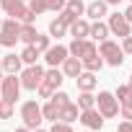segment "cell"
<instances>
[{
  "label": "cell",
  "mask_w": 132,
  "mask_h": 132,
  "mask_svg": "<svg viewBox=\"0 0 132 132\" xmlns=\"http://www.w3.org/2000/svg\"><path fill=\"white\" fill-rule=\"evenodd\" d=\"M0 5L11 18H16L21 23H34V18H36V13L23 5V0H0Z\"/></svg>",
  "instance_id": "obj_1"
},
{
  "label": "cell",
  "mask_w": 132,
  "mask_h": 132,
  "mask_svg": "<svg viewBox=\"0 0 132 132\" xmlns=\"http://www.w3.org/2000/svg\"><path fill=\"white\" fill-rule=\"evenodd\" d=\"M98 54H101V60H104L106 65H111V68H122V62H124L122 47H119L117 42H111V39H104V42H101Z\"/></svg>",
  "instance_id": "obj_2"
},
{
  "label": "cell",
  "mask_w": 132,
  "mask_h": 132,
  "mask_svg": "<svg viewBox=\"0 0 132 132\" xmlns=\"http://www.w3.org/2000/svg\"><path fill=\"white\" fill-rule=\"evenodd\" d=\"M18 96H21V78L13 75V73L3 75V80H0V98H5V101L16 104Z\"/></svg>",
  "instance_id": "obj_3"
},
{
  "label": "cell",
  "mask_w": 132,
  "mask_h": 132,
  "mask_svg": "<svg viewBox=\"0 0 132 132\" xmlns=\"http://www.w3.org/2000/svg\"><path fill=\"white\" fill-rule=\"evenodd\" d=\"M96 109H98V114H101L104 119H111V117H117V114H119V101H117V96H114V93L101 91V93L96 96Z\"/></svg>",
  "instance_id": "obj_4"
},
{
  "label": "cell",
  "mask_w": 132,
  "mask_h": 132,
  "mask_svg": "<svg viewBox=\"0 0 132 132\" xmlns=\"http://www.w3.org/2000/svg\"><path fill=\"white\" fill-rule=\"evenodd\" d=\"M21 119H23V127H29V129H36L39 124H42V106L36 104V101H23V106H21Z\"/></svg>",
  "instance_id": "obj_5"
},
{
  "label": "cell",
  "mask_w": 132,
  "mask_h": 132,
  "mask_svg": "<svg viewBox=\"0 0 132 132\" xmlns=\"http://www.w3.org/2000/svg\"><path fill=\"white\" fill-rule=\"evenodd\" d=\"M18 78H21V88H26V91H36V86H39L42 78H44V68H42V65H29L26 70L18 73Z\"/></svg>",
  "instance_id": "obj_6"
},
{
  "label": "cell",
  "mask_w": 132,
  "mask_h": 132,
  "mask_svg": "<svg viewBox=\"0 0 132 132\" xmlns=\"http://www.w3.org/2000/svg\"><path fill=\"white\" fill-rule=\"evenodd\" d=\"M18 29H21V21H16V18L3 21V26H0V44H3V47H16Z\"/></svg>",
  "instance_id": "obj_7"
},
{
  "label": "cell",
  "mask_w": 132,
  "mask_h": 132,
  "mask_svg": "<svg viewBox=\"0 0 132 132\" xmlns=\"http://www.w3.org/2000/svg\"><path fill=\"white\" fill-rule=\"evenodd\" d=\"M106 26H109V34H114V36H119V39H124V36L132 34V23H129L122 13H111L109 21H106Z\"/></svg>",
  "instance_id": "obj_8"
},
{
  "label": "cell",
  "mask_w": 132,
  "mask_h": 132,
  "mask_svg": "<svg viewBox=\"0 0 132 132\" xmlns=\"http://www.w3.org/2000/svg\"><path fill=\"white\" fill-rule=\"evenodd\" d=\"M29 3H31L29 8H31L36 16H42V13H47V11H54V13H57V11L65 8V0H29Z\"/></svg>",
  "instance_id": "obj_9"
},
{
  "label": "cell",
  "mask_w": 132,
  "mask_h": 132,
  "mask_svg": "<svg viewBox=\"0 0 132 132\" xmlns=\"http://www.w3.org/2000/svg\"><path fill=\"white\" fill-rule=\"evenodd\" d=\"M78 122H83L88 129H101V127H104V117L98 114L96 106H93V109H83L80 117H78Z\"/></svg>",
  "instance_id": "obj_10"
},
{
  "label": "cell",
  "mask_w": 132,
  "mask_h": 132,
  "mask_svg": "<svg viewBox=\"0 0 132 132\" xmlns=\"http://www.w3.org/2000/svg\"><path fill=\"white\" fill-rule=\"evenodd\" d=\"M68 54H70V52H68V47H62V44L52 47V44H49V49L44 52V60H47L49 68H57V65H62V62H65V57H68Z\"/></svg>",
  "instance_id": "obj_11"
},
{
  "label": "cell",
  "mask_w": 132,
  "mask_h": 132,
  "mask_svg": "<svg viewBox=\"0 0 132 132\" xmlns=\"http://www.w3.org/2000/svg\"><path fill=\"white\" fill-rule=\"evenodd\" d=\"M80 73H83V62H80L78 57L68 54L65 62H62V75H65V78H78Z\"/></svg>",
  "instance_id": "obj_12"
},
{
  "label": "cell",
  "mask_w": 132,
  "mask_h": 132,
  "mask_svg": "<svg viewBox=\"0 0 132 132\" xmlns=\"http://www.w3.org/2000/svg\"><path fill=\"white\" fill-rule=\"evenodd\" d=\"M106 11H109L106 0H93V3H88V5H86V16H88V18H93V21H101V18L106 16Z\"/></svg>",
  "instance_id": "obj_13"
},
{
  "label": "cell",
  "mask_w": 132,
  "mask_h": 132,
  "mask_svg": "<svg viewBox=\"0 0 132 132\" xmlns=\"http://www.w3.org/2000/svg\"><path fill=\"white\" fill-rule=\"evenodd\" d=\"M88 29H91V23H88L86 18H75V21L68 26V31H70L73 39H88Z\"/></svg>",
  "instance_id": "obj_14"
},
{
  "label": "cell",
  "mask_w": 132,
  "mask_h": 132,
  "mask_svg": "<svg viewBox=\"0 0 132 132\" xmlns=\"http://www.w3.org/2000/svg\"><path fill=\"white\" fill-rule=\"evenodd\" d=\"M3 73H13V75H18L21 70H23V62H21V54H5L3 60Z\"/></svg>",
  "instance_id": "obj_15"
},
{
  "label": "cell",
  "mask_w": 132,
  "mask_h": 132,
  "mask_svg": "<svg viewBox=\"0 0 132 132\" xmlns=\"http://www.w3.org/2000/svg\"><path fill=\"white\" fill-rule=\"evenodd\" d=\"M78 117H80V109H78V104H73V101L65 104V106L57 111V119H60V122H68V124H73Z\"/></svg>",
  "instance_id": "obj_16"
},
{
  "label": "cell",
  "mask_w": 132,
  "mask_h": 132,
  "mask_svg": "<svg viewBox=\"0 0 132 132\" xmlns=\"http://www.w3.org/2000/svg\"><path fill=\"white\" fill-rule=\"evenodd\" d=\"M75 83H78V88H80V91H93V88H96V83H98V78H96V73L83 70V73L75 78Z\"/></svg>",
  "instance_id": "obj_17"
},
{
  "label": "cell",
  "mask_w": 132,
  "mask_h": 132,
  "mask_svg": "<svg viewBox=\"0 0 132 132\" xmlns=\"http://www.w3.org/2000/svg\"><path fill=\"white\" fill-rule=\"evenodd\" d=\"M88 36L96 39V42H104V39H109V26L104 21H93L91 29H88Z\"/></svg>",
  "instance_id": "obj_18"
},
{
  "label": "cell",
  "mask_w": 132,
  "mask_h": 132,
  "mask_svg": "<svg viewBox=\"0 0 132 132\" xmlns=\"http://www.w3.org/2000/svg\"><path fill=\"white\" fill-rule=\"evenodd\" d=\"M36 34H39V31L34 29V23H21V29H18V42H23V44H31Z\"/></svg>",
  "instance_id": "obj_19"
},
{
  "label": "cell",
  "mask_w": 132,
  "mask_h": 132,
  "mask_svg": "<svg viewBox=\"0 0 132 132\" xmlns=\"http://www.w3.org/2000/svg\"><path fill=\"white\" fill-rule=\"evenodd\" d=\"M44 80H47L52 88H60V86H62V80H65V75H62V70L49 68V70H44Z\"/></svg>",
  "instance_id": "obj_20"
},
{
  "label": "cell",
  "mask_w": 132,
  "mask_h": 132,
  "mask_svg": "<svg viewBox=\"0 0 132 132\" xmlns=\"http://www.w3.org/2000/svg\"><path fill=\"white\" fill-rule=\"evenodd\" d=\"M83 62V70H88V73H98L101 68H104V60H101V54H93V57H88V60H80Z\"/></svg>",
  "instance_id": "obj_21"
},
{
  "label": "cell",
  "mask_w": 132,
  "mask_h": 132,
  "mask_svg": "<svg viewBox=\"0 0 132 132\" xmlns=\"http://www.w3.org/2000/svg\"><path fill=\"white\" fill-rule=\"evenodd\" d=\"M96 106V96L91 93V91H80V96H78V109L83 111V109H93Z\"/></svg>",
  "instance_id": "obj_22"
},
{
  "label": "cell",
  "mask_w": 132,
  "mask_h": 132,
  "mask_svg": "<svg viewBox=\"0 0 132 132\" xmlns=\"http://www.w3.org/2000/svg\"><path fill=\"white\" fill-rule=\"evenodd\" d=\"M65 11H70L73 16H83L86 13V3H83V0H65Z\"/></svg>",
  "instance_id": "obj_23"
},
{
  "label": "cell",
  "mask_w": 132,
  "mask_h": 132,
  "mask_svg": "<svg viewBox=\"0 0 132 132\" xmlns=\"http://www.w3.org/2000/svg\"><path fill=\"white\" fill-rule=\"evenodd\" d=\"M65 34H68V26H65L60 18H54V21L49 23V36H54V39H62Z\"/></svg>",
  "instance_id": "obj_24"
},
{
  "label": "cell",
  "mask_w": 132,
  "mask_h": 132,
  "mask_svg": "<svg viewBox=\"0 0 132 132\" xmlns=\"http://www.w3.org/2000/svg\"><path fill=\"white\" fill-rule=\"evenodd\" d=\"M36 57H39V52H36L31 44H26L23 52H21V62H26V65H36Z\"/></svg>",
  "instance_id": "obj_25"
},
{
  "label": "cell",
  "mask_w": 132,
  "mask_h": 132,
  "mask_svg": "<svg viewBox=\"0 0 132 132\" xmlns=\"http://www.w3.org/2000/svg\"><path fill=\"white\" fill-rule=\"evenodd\" d=\"M31 47H34L39 54H42V52H47V49H49V36H44V34H36V36H34V42H31Z\"/></svg>",
  "instance_id": "obj_26"
},
{
  "label": "cell",
  "mask_w": 132,
  "mask_h": 132,
  "mask_svg": "<svg viewBox=\"0 0 132 132\" xmlns=\"http://www.w3.org/2000/svg\"><path fill=\"white\" fill-rule=\"evenodd\" d=\"M49 101H52V104H54L57 109H62L65 104H70V96H68V93H65V91H54V93L49 96Z\"/></svg>",
  "instance_id": "obj_27"
},
{
  "label": "cell",
  "mask_w": 132,
  "mask_h": 132,
  "mask_svg": "<svg viewBox=\"0 0 132 132\" xmlns=\"http://www.w3.org/2000/svg\"><path fill=\"white\" fill-rule=\"evenodd\" d=\"M57 111H60V109H57L52 101H47V104L42 106V117H44V119H49V122H57Z\"/></svg>",
  "instance_id": "obj_28"
},
{
  "label": "cell",
  "mask_w": 132,
  "mask_h": 132,
  "mask_svg": "<svg viewBox=\"0 0 132 132\" xmlns=\"http://www.w3.org/2000/svg\"><path fill=\"white\" fill-rule=\"evenodd\" d=\"M54 91H57V88H52V86H49V83H47L44 78H42V83L36 86V93H39V98H49V96H52Z\"/></svg>",
  "instance_id": "obj_29"
},
{
  "label": "cell",
  "mask_w": 132,
  "mask_h": 132,
  "mask_svg": "<svg viewBox=\"0 0 132 132\" xmlns=\"http://www.w3.org/2000/svg\"><path fill=\"white\" fill-rule=\"evenodd\" d=\"M93 54H98V49H96V44H93V42H88V39H86L83 52H80V57H78V60H88V57H93Z\"/></svg>",
  "instance_id": "obj_30"
},
{
  "label": "cell",
  "mask_w": 132,
  "mask_h": 132,
  "mask_svg": "<svg viewBox=\"0 0 132 132\" xmlns=\"http://www.w3.org/2000/svg\"><path fill=\"white\" fill-rule=\"evenodd\" d=\"M11 117H13V104L0 98V119H11Z\"/></svg>",
  "instance_id": "obj_31"
},
{
  "label": "cell",
  "mask_w": 132,
  "mask_h": 132,
  "mask_svg": "<svg viewBox=\"0 0 132 132\" xmlns=\"http://www.w3.org/2000/svg\"><path fill=\"white\" fill-rule=\"evenodd\" d=\"M83 44H86V39H73V42H70V47H68V52H70L73 57H80V52H83Z\"/></svg>",
  "instance_id": "obj_32"
},
{
  "label": "cell",
  "mask_w": 132,
  "mask_h": 132,
  "mask_svg": "<svg viewBox=\"0 0 132 132\" xmlns=\"http://www.w3.org/2000/svg\"><path fill=\"white\" fill-rule=\"evenodd\" d=\"M119 111H122V119L132 122V101H122L119 104Z\"/></svg>",
  "instance_id": "obj_33"
},
{
  "label": "cell",
  "mask_w": 132,
  "mask_h": 132,
  "mask_svg": "<svg viewBox=\"0 0 132 132\" xmlns=\"http://www.w3.org/2000/svg\"><path fill=\"white\" fill-rule=\"evenodd\" d=\"M114 96H117V101H119V104H122V101H132V98H129V86H119Z\"/></svg>",
  "instance_id": "obj_34"
},
{
  "label": "cell",
  "mask_w": 132,
  "mask_h": 132,
  "mask_svg": "<svg viewBox=\"0 0 132 132\" xmlns=\"http://www.w3.org/2000/svg\"><path fill=\"white\" fill-rule=\"evenodd\" d=\"M57 18H60V21H62V23H65V26H70V23H73V21H75V18H78V16H73V13H70V11H65V8H62V11H60V16H57Z\"/></svg>",
  "instance_id": "obj_35"
},
{
  "label": "cell",
  "mask_w": 132,
  "mask_h": 132,
  "mask_svg": "<svg viewBox=\"0 0 132 132\" xmlns=\"http://www.w3.org/2000/svg\"><path fill=\"white\" fill-rule=\"evenodd\" d=\"M49 132H73V127H70L68 122H54Z\"/></svg>",
  "instance_id": "obj_36"
},
{
  "label": "cell",
  "mask_w": 132,
  "mask_h": 132,
  "mask_svg": "<svg viewBox=\"0 0 132 132\" xmlns=\"http://www.w3.org/2000/svg\"><path fill=\"white\" fill-rule=\"evenodd\" d=\"M122 52H124V54H132V34L122 39Z\"/></svg>",
  "instance_id": "obj_37"
},
{
  "label": "cell",
  "mask_w": 132,
  "mask_h": 132,
  "mask_svg": "<svg viewBox=\"0 0 132 132\" xmlns=\"http://www.w3.org/2000/svg\"><path fill=\"white\" fill-rule=\"evenodd\" d=\"M117 132H132V122H127V119L119 122V129H117Z\"/></svg>",
  "instance_id": "obj_38"
},
{
  "label": "cell",
  "mask_w": 132,
  "mask_h": 132,
  "mask_svg": "<svg viewBox=\"0 0 132 132\" xmlns=\"http://www.w3.org/2000/svg\"><path fill=\"white\" fill-rule=\"evenodd\" d=\"M122 16H124V18H127V21H129V23H132V3H129V8H127V11H124V13H122Z\"/></svg>",
  "instance_id": "obj_39"
},
{
  "label": "cell",
  "mask_w": 132,
  "mask_h": 132,
  "mask_svg": "<svg viewBox=\"0 0 132 132\" xmlns=\"http://www.w3.org/2000/svg\"><path fill=\"white\" fill-rule=\"evenodd\" d=\"M122 0H106V5H119Z\"/></svg>",
  "instance_id": "obj_40"
},
{
  "label": "cell",
  "mask_w": 132,
  "mask_h": 132,
  "mask_svg": "<svg viewBox=\"0 0 132 132\" xmlns=\"http://www.w3.org/2000/svg\"><path fill=\"white\" fill-rule=\"evenodd\" d=\"M16 132H31V129H29V127H18Z\"/></svg>",
  "instance_id": "obj_41"
},
{
  "label": "cell",
  "mask_w": 132,
  "mask_h": 132,
  "mask_svg": "<svg viewBox=\"0 0 132 132\" xmlns=\"http://www.w3.org/2000/svg\"><path fill=\"white\" fill-rule=\"evenodd\" d=\"M31 132H49V129H42V127H36V129H31Z\"/></svg>",
  "instance_id": "obj_42"
},
{
  "label": "cell",
  "mask_w": 132,
  "mask_h": 132,
  "mask_svg": "<svg viewBox=\"0 0 132 132\" xmlns=\"http://www.w3.org/2000/svg\"><path fill=\"white\" fill-rule=\"evenodd\" d=\"M0 80H3V62H0Z\"/></svg>",
  "instance_id": "obj_43"
},
{
  "label": "cell",
  "mask_w": 132,
  "mask_h": 132,
  "mask_svg": "<svg viewBox=\"0 0 132 132\" xmlns=\"http://www.w3.org/2000/svg\"><path fill=\"white\" fill-rule=\"evenodd\" d=\"M129 98H132V86H129Z\"/></svg>",
  "instance_id": "obj_44"
},
{
  "label": "cell",
  "mask_w": 132,
  "mask_h": 132,
  "mask_svg": "<svg viewBox=\"0 0 132 132\" xmlns=\"http://www.w3.org/2000/svg\"><path fill=\"white\" fill-rule=\"evenodd\" d=\"M129 86H132V75H129Z\"/></svg>",
  "instance_id": "obj_45"
},
{
  "label": "cell",
  "mask_w": 132,
  "mask_h": 132,
  "mask_svg": "<svg viewBox=\"0 0 132 132\" xmlns=\"http://www.w3.org/2000/svg\"><path fill=\"white\" fill-rule=\"evenodd\" d=\"M0 26H3V18H0Z\"/></svg>",
  "instance_id": "obj_46"
},
{
  "label": "cell",
  "mask_w": 132,
  "mask_h": 132,
  "mask_svg": "<svg viewBox=\"0 0 132 132\" xmlns=\"http://www.w3.org/2000/svg\"><path fill=\"white\" fill-rule=\"evenodd\" d=\"M0 47H3V44H0Z\"/></svg>",
  "instance_id": "obj_47"
},
{
  "label": "cell",
  "mask_w": 132,
  "mask_h": 132,
  "mask_svg": "<svg viewBox=\"0 0 132 132\" xmlns=\"http://www.w3.org/2000/svg\"><path fill=\"white\" fill-rule=\"evenodd\" d=\"M129 3H132V0H129Z\"/></svg>",
  "instance_id": "obj_48"
},
{
  "label": "cell",
  "mask_w": 132,
  "mask_h": 132,
  "mask_svg": "<svg viewBox=\"0 0 132 132\" xmlns=\"http://www.w3.org/2000/svg\"><path fill=\"white\" fill-rule=\"evenodd\" d=\"M23 3H26V0H23Z\"/></svg>",
  "instance_id": "obj_49"
}]
</instances>
